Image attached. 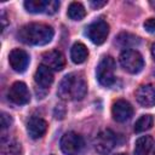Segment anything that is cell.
<instances>
[{"label": "cell", "instance_id": "cell-1", "mask_svg": "<svg viewBox=\"0 0 155 155\" xmlns=\"http://www.w3.org/2000/svg\"><path fill=\"white\" fill-rule=\"evenodd\" d=\"M53 29L52 27L42 23H29L23 25L18 33L17 38L25 45L33 46H42L48 44L53 38Z\"/></svg>", "mask_w": 155, "mask_h": 155}, {"label": "cell", "instance_id": "cell-2", "mask_svg": "<svg viewBox=\"0 0 155 155\" xmlns=\"http://www.w3.org/2000/svg\"><path fill=\"white\" fill-rule=\"evenodd\" d=\"M57 93L65 101H81L87 93V82L80 73H70L59 82Z\"/></svg>", "mask_w": 155, "mask_h": 155}, {"label": "cell", "instance_id": "cell-3", "mask_svg": "<svg viewBox=\"0 0 155 155\" xmlns=\"http://www.w3.org/2000/svg\"><path fill=\"white\" fill-rule=\"evenodd\" d=\"M98 82L104 87H110L115 82V61L110 56H105L99 62L96 70Z\"/></svg>", "mask_w": 155, "mask_h": 155}, {"label": "cell", "instance_id": "cell-4", "mask_svg": "<svg viewBox=\"0 0 155 155\" xmlns=\"http://www.w3.org/2000/svg\"><path fill=\"white\" fill-rule=\"evenodd\" d=\"M119 62L121 67L130 74L139 73L144 67V59L142 54L136 50H124L120 53Z\"/></svg>", "mask_w": 155, "mask_h": 155}, {"label": "cell", "instance_id": "cell-5", "mask_svg": "<svg viewBox=\"0 0 155 155\" xmlns=\"http://www.w3.org/2000/svg\"><path fill=\"white\" fill-rule=\"evenodd\" d=\"M61 150L65 155H76L84 148V139L75 132H67L61 138Z\"/></svg>", "mask_w": 155, "mask_h": 155}, {"label": "cell", "instance_id": "cell-6", "mask_svg": "<svg viewBox=\"0 0 155 155\" xmlns=\"http://www.w3.org/2000/svg\"><path fill=\"white\" fill-rule=\"evenodd\" d=\"M86 36L96 45H102L109 34V25L105 21L98 19L93 23H91L88 27H86L85 30Z\"/></svg>", "mask_w": 155, "mask_h": 155}, {"label": "cell", "instance_id": "cell-7", "mask_svg": "<svg viewBox=\"0 0 155 155\" xmlns=\"http://www.w3.org/2000/svg\"><path fill=\"white\" fill-rule=\"evenodd\" d=\"M8 99L11 102H13L15 104L18 105H23L27 104L30 99V93L29 90L27 87V85L22 81H16L11 85V87L8 88Z\"/></svg>", "mask_w": 155, "mask_h": 155}, {"label": "cell", "instance_id": "cell-8", "mask_svg": "<svg viewBox=\"0 0 155 155\" xmlns=\"http://www.w3.org/2000/svg\"><path fill=\"white\" fill-rule=\"evenodd\" d=\"M94 145L98 153L108 154L116 145V134L110 130H104L96 137Z\"/></svg>", "mask_w": 155, "mask_h": 155}, {"label": "cell", "instance_id": "cell-9", "mask_svg": "<svg viewBox=\"0 0 155 155\" xmlns=\"http://www.w3.org/2000/svg\"><path fill=\"white\" fill-rule=\"evenodd\" d=\"M111 114H113V117L115 121L125 122V121L130 120L131 116L133 115V108L130 102H127L125 99H117L116 102H114V104L111 107Z\"/></svg>", "mask_w": 155, "mask_h": 155}, {"label": "cell", "instance_id": "cell-10", "mask_svg": "<svg viewBox=\"0 0 155 155\" xmlns=\"http://www.w3.org/2000/svg\"><path fill=\"white\" fill-rule=\"evenodd\" d=\"M8 62L15 71L23 73L29 64V54L22 48H13L8 54Z\"/></svg>", "mask_w": 155, "mask_h": 155}, {"label": "cell", "instance_id": "cell-11", "mask_svg": "<svg viewBox=\"0 0 155 155\" xmlns=\"http://www.w3.org/2000/svg\"><path fill=\"white\" fill-rule=\"evenodd\" d=\"M136 99L142 107L145 108L155 105V85L148 84L139 86L136 91Z\"/></svg>", "mask_w": 155, "mask_h": 155}, {"label": "cell", "instance_id": "cell-12", "mask_svg": "<svg viewBox=\"0 0 155 155\" xmlns=\"http://www.w3.org/2000/svg\"><path fill=\"white\" fill-rule=\"evenodd\" d=\"M42 64L48 67L51 70H62L65 65V58L58 50H52L42 54Z\"/></svg>", "mask_w": 155, "mask_h": 155}, {"label": "cell", "instance_id": "cell-13", "mask_svg": "<svg viewBox=\"0 0 155 155\" xmlns=\"http://www.w3.org/2000/svg\"><path fill=\"white\" fill-rule=\"evenodd\" d=\"M27 131L30 138L33 139H38L41 138L46 131H47V122L38 116H33L29 119L28 124H27Z\"/></svg>", "mask_w": 155, "mask_h": 155}, {"label": "cell", "instance_id": "cell-14", "mask_svg": "<svg viewBox=\"0 0 155 155\" xmlns=\"http://www.w3.org/2000/svg\"><path fill=\"white\" fill-rule=\"evenodd\" d=\"M34 79H35V82L40 87L47 88L53 82V73L48 67L41 64V65L38 67V69L35 71V75H34Z\"/></svg>", "mask_w": 155, "mask_h": 155}, {"label": "cell", "instance_id": "cell-15", "mask_svg": "<svg viewBox=\"0 0 155 155\" xmlns=\"http://www.w3.org/2000/svg\"><path fill=\"white\" fill-rule=\"evenodd\" d=\"M154 140L150 136H142L134 143L133 155H149Z\"/></svg>", "mask_w": 155, "mask_h": 155}, {"label": "cell", "instance_id": "cell-16", "mask_svg": "<svg viewBox=\"0 0 155 155\" xmlns=\"http://www.w3.org/2000/svg\"><path fill=\"white\" fill-rule=\"evenodd\" d=\"M88 50L82 42H75L70 50V58L75 64H81L87 59Z\"/></svg>", "mask_w": 155, "mask_h": 155}, {"label": "cell", "instance_id": "cell-17", "mask_svg": "<svg viewBox=\"0 0 155 155\" xmlns=\"http://www.w3.org/2000/svg\"><path fill=\"white\" fill-rule=\"evenodd\" d=\"M50 0H25L24 7L30 13H47Z\"/></svg>", "mask_w": 155, "mask_h": 155}, {"label": "cell", "instance_id": "cell-18", "mask_svg": "<svg viewBox=\"0 0 155 155\" xmlns=\"http://www.w3.org/2000/svg\"><path fill=\"white\" fill-rule=\"evenodd\" d=\"M1 155H21V144L15 139L2 138Z\"/></svg>", "mask_w": 155, "mask_h": 155}, {"label": "cell", "instance_id": "cell-19", "mask_svg": "<svg viewBox=\"0 0 155 155\" xmlns=\"http://www.w3.org/2000/svg\"><path fill=\"white\" fill-rule=\"evenodd\" d=\"M68 17L73 21H81L85 15H86V11H85V7L80 4V2H71L68 7Z\"/></svg>", "mask_w": 155, "mask_h": 155}, {"label": "cell", "instance_id": "cell-20", "mask_svg": "<svg viewBox=\"0 0 155 155\" xmlns=\"http://www.w3.org/2000/svg\"><path fill=\"white\" fill-rule=\"evenodd\" d=\"M153 116L147 114V115H142L134 124V132L136 133H142V132H145L151 128L153 126Z\"/></svg>", "mask_w": 155, "mask_h": 155}, {"label": "cell", "instance_id": "cell-21", "mask_svg": "<svg viewBox=\"0 0 155 155\" xmlns=\"http://www.w3.org/2000/svg\"><path fill=\"white\" fill-rule=\"evenodd\" d=\"M117 44L121 46V47H126V50H130L131 46H134V45H138L139 44V38L138 36H134L132 34H127V33H124V34H120L117 36Z\"/></svg>", "mask_w": 155, "mask_h": 155}, {"label": "cell", "instance_id": "cell-22", "mask_svg": "<svg viewBox=\"0 0 155 155\" xmlns=\"http://www.w3.org/2000/svg\"><path fill=\"white\" fill-rule=\"evenodd\" d=\"M144 29L149 33H155V18H149L143 24Z\"/></svg>", "mask_w": 155, "mask_h": 155}, {"label": "cell", "instance_id": "cell-23", "mask_svg": "<svg viewBox=\"0 0 155 155\" xmlns=\"http://www.w3.org/2000/svg\"><path fill=\"white\" fill-rule=\"evenodd\" d=\"M11 124H12V117H11L8 114L2 113V114H1V127H2V128H7Z\"/></svg>", "mask_w": 155, "mask_h": 155}, {"label": "cell", "instance_id": "cell-24", "mask_svg": "<svg viewBox=\"0 0 155 155\" xmlns=\"http://www.w3.org/2000/svg\"><path fill=\"white\" fill-rule=\"evenodd\" d=\"M58 7H59V1L50 0V2H48V8H47V15H53L54 12H57Z\"/></svg>", "mask_w": 155, "mask_h": 155}, {"label": "cell", "instance_id": "cell-25", "mask_svg": "<svg viewBox=\"0 0 155 155\" xmlns=\"http://www.w3.org/2000/svg\"><path fill=\"white\" fill-rule=\"evenodd\" d=\"M107 4V1H91L90 5L93 7V8H99L102 6H104Z\"/></svg>", "mask_w": 155, "mask_h": 155}, {"label": "cell", "instance_id": "cell-26", "mask_svg": "<svg viewBox=\"0 0 155 155\" xmlns=\"http://www.w3.org/2000/svg\"><path fill=\"white\" fill-rule=\"evenodd\" d=\"M151 54H153V57H154V59H155V42L151 45Z\"/></svg>", "mask_w": 155, "mask_h": 155}, {"label": "cell", "instance_id": "cell-27", "mask_svg": "<svg viewBox=\"0 0 155 155\" xmlns=\"http://www.w3.org/2000/svg\"><path fill=\"white\" fill-rule=\"evenodd\" d=\"M115 155H126V154H124V153H119V154H115Z\"/></svg>", "mask_w": 155, "mask_h": 155}, {"label": "cell", "instance_id": "cell-28", "mask_svg": "<svg viewBox=\"0 0 155 155\" xmlns=\"http://www.w3.org/2000/svg\"><path fill=\"white\" fill-rule=\"evenodd\" d=\"M151 5H153V6H154V7H155V2H151Z\"/></svg>", "mask_w": 155, "mask_h": 155}, {"label": "cell", "instance_id": "cell-29", "mask_svg": "<svg viewBox=\"0 0 155 155\" xmlns=\"http://www.w3.org/2000/svg\"><path fill=\"white\" fill-rule=\"evenodd\" d=\"M154 155H155V153H154Z\"/></svg>", "mask_w": 155, "mask_h": 155}]
</instances>
